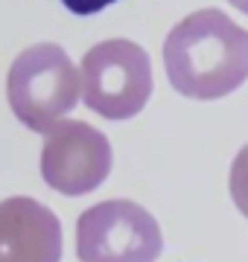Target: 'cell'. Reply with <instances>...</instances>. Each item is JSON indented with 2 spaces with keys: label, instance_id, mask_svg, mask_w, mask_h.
Instances as JSON below:
<instances>
[{
  "label": "cell",
  "instance_id": "cell-1",
  "mask_svg": "<svg viewBox=\"0 0 248 262\" xmlns=\"http://www.w3.org/2000/svg\"><path fill=\"white\" fill-rule=\"evenodd\" d=\"M170 84L190 99H222L248 79V32L219 9L178 20L163 41Z\"/></svg>",
  "mask_w": 248,
  "mask_h": 262
},
{
  "label": "cell",
  "instance_id": "cell-2",
  "mask_svg": "<svg viewBox=\"0 0 248 262\" xmlns=\"http://www.w3.org/2000/svg\"><path fill=\"white\" fill-rule=\"evenodd\" d=\"M82 94V76L58 44L27 47L9 67L6 96L12 114L32 131H50Z\"/></svg>",
  "mask_w": 248,
  "mask_h": 262
},
{
  "label": "cell",
  "instance_id": "cell-3",
  "mask_svg": "<svg viewBox=\"0 0 248 262\" xmlns=\"http://www.w3.org/2000/svg\"><path fill=\"white\" fill-rule=\"evenodd\" d=\"M82 99L105 120H132L152 96V64L140 44L114 38L82 58Z\"/></svg>",
  "mask_w": 248,
  "mask_h": 262
},
{
  "label": "cell",
  "instance_id": "cell-4",
  "mask_svg": "<svg viewBox=\"0 0 248 262\" xmlns=\"http://www.w3.org/2000/svg\"><path fill=\"white\" fill-rule=\"evenodd\" d=\"M163 236L155 215L134 201H102L88 207L76 222L79 262H155Z\"/></svg>",
  "mask_w": 248,
  "mask_h": 262
},
{
  "label": "cell",
  "instance_id": "cell-5",
  "mask_svg": "<svg viewBox=\"0 0 248 262\" xmlns=\"http://www.w3.org/2000/svg\"><path fill=\"white\" fill-rule=\"evenodd\" d=\"M41 175L61 195H88L111 172V143L102 131L79 120H58L44 131Z\"/></svg>",
  "mask_w": 248,
  "mask_h": 262
},
{
  "label": "cell",
  "instance_id": "cell-6",
  "mask_svg": "<svg viewBox=\"0 0 248 262\" xmlns=\"http://www.w3.org/2000/svg\"><path fill=\"white\" fill-rule=\"evenodd\" d=\"M0 262H61V222L35 198L0 201Z\"/></svg>",
  "mask_w": 248,
  "mask_h": 262
},
{
  "label": "cell",
  "instance_id": "cell-7",
  "mask_svg": "<svg viewBox=\"0 0 248 262\" xmlns=\"http://www.w3.org/2000/svg\"><path fill=\"white\" fill-rule=\"evenodd\" d=\"M228 184H231V198H234L237 210L248 219V146H242V149L237 151Z\"/></svg>",
  "mask_w": 248,
  "mask_h": 262
},
{
  "label": "cell",
  "instance_id": "cell-8",
  "mask_svg": "<svg viewBox=\"0 0 248 262\" xmlns=\"http://www.w3.org/2000/svg\"><path fill=\"white\" fill-rule=\"evenodd\" d=\"M111 3H117V0H61V6L70 9L73 15H96Z\"/></svg>",
  "mask_w": 248,
  "mask_h": 262
},
{
  "label": "cell",
  "instance_id": "cell-9",
  "mask_svg": "<svg viewBox=\"0 0 248 262\" xmlns=\"http://www.w3.org/2000/svg\"><path fill=\"white\" fill-rule=\"evenodd\" d=\"M228 3H231V6H237L239 12H245V15H248V0H228Z\"/></svg>",
  "mask_w": 248,
  "mask_h": 262
}]
</instances>
